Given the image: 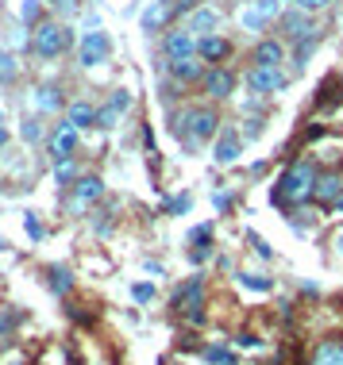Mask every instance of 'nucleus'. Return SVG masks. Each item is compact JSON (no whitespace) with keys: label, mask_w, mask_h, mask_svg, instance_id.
<instances>
[{"label":"nucleus","mask_w":343,"mask_h":365,"mask_svg":"<svg viewBox=\"0 0 343 365\" xmlns=\"http://www.w3.org/2000/svg\"><path fill=\"white\" fill-rule=\"evenodd\" d=\"M166 58H170V62H178V58H193L197 54V35L189 31V27H182V31H170L166 35Z\"/></svg>","instance_id":"nucleus-9"},{"label":"nucleus","mask_w":343,"mask_h":365,"mask_svg":"<svg viewBox=\"0 0 343 365\" xmlns=\"http://www.w3.org/2000/svg\"><path fill=\"white\" fill-rule=\"evenodd\" d=\"M24 227H27V235H31V239H43V227L35 223V215H27V220H24Z\"/></svg>","instance_id":"nucleus-33"},{"label":"nucleus","mask_w":343,"mask_h":365,"mask_svg":"<svg viewBox=\"0 0 343 365\" xmlns=\"http://www.w3.org/2000/svg\"><path fill=\"white\" fill-rule=\"evenodd\" d=\"M336 208H339V212H343V196H339V200H336Z\"/></svg>","instance_id":"nucleus-37"},{"label":"nucleus","mask_w":343,"mask_h":365,"mask_svg":"<svg viewBox=\"0 0 343 365\" xmlns=\"http://www.w3.org/2000/svg\"><path fill=\"white\" fill-rule=\"evenodd\" d=\"M332 0H297V8H305V12H317V8H328Z\"/></svg>","instance_id":"nucleus-32"},{"label":"nucleus","mask_w":343,"mask_h":365,"mask_svg":"<svg viewBox=\"0 0 343 365\" xmlns=\"http://www.w3.org/2000/svg\"><path fill=\"white\" fill-rule=\"evenodd\" d=\"M220 127L217 120V112L212 108H204V104H193V108H185V112L178 115V135L185 143H204V139H212V131Z\"/></svg>","instance_id":"nucleus-2"},{"label":"nucleus","mask_w":343,"mask_h":365,"mask_svg":"<svg viewBox=\"0 0 343 365\" xmlns=\"http://www.w3.org/2000/svg\"><path fill=\"white\" fill-rule=\"evenodd\" d=\"M131 296H135V304H146V300H154V284H135V289H131Z\"/></svg>","instance_id":"nucleus-30"},{"label":"nucleus","mask_w":343,"mask_h":365,"mask_svg":"<svg viewBox=\"0 0 343 365\" xmlns=\"http://www.w3.org/2000/svg\"><path fill=\"white\" fill-rule=\"evenodd\" d=\"M8 143V127H4V120H0V146Z\"/></svg>","instance_id":"nucleus-36"},{"label":"nucleus","mask_w":343,"mask_h":365,"mask_svg":"<svg viewBox=\"0 0 343 365\" xmlns=\"http://www.w3.org/2000/svg\"><path fill=\"white\" fill-rule=\"evenodd\" d=\"M301 12H305V8H301ZM301 12H293V16H286V27H289V38H305L309 31H312V24Z\"/></svg>","instance_id":"nucleus-24"},{"label":"nucleus","mask_w":343,"mask_h":365,"mask_svg":"<svg viewBox=\"0 0 343 365\" xmlns=\"http://www.w3.org/2000/svg\"><path fill=\"white\" fill-rule=\"evenodd\" d=\"M74 127H89V123H96V108L89 104V101H77V104H70V115H66Z\"/></svg>","instance_id":"nucleus-19"},{"label":"nucleus","mask_w":343,"mask_h":365,"mask_svg":"<svg viewBox=\"0 0 343 365\" xmlns=\"http://www.w3.org/2000/svg\"><path fill=\"white\" fill-rule=\"evenodd\" d=\"M51 277H54V292H70V273L66 269H54Z\"/></svg>","instance_id":"nucleus-31"},{"label":"nucleus","mask_w":343,"mask_h":365,"mask_svg":"<svg viewBox=\"0 0 343 365\" xmlns=\"http://www.w3.org/2000/svg\"><path fill=\"white\" fill-rule=\"evenodd\" d=\"M228 51H232V46L224 43L220 35H201V38H197V54L209 58V62H217V58H224Z\"/></svg>","instance_id":"nucleus-17"},{"label":"nucleus","mask_w":343,"mask_h":365,"mask_svg":"<svg viewBox=\"0 0 343 365\" xmlns=\"http://www.w3.org/2000/svg\"><path fill=\"white\" fill-rule=\"evenodd\" d=\"M212 239V223H204V227H193V231H189V242L193 246H197V250H193V258H204V242H209Z\"/></svg>","instance_id":"nucleus-23"},{"label":"nucleus","mask_w":343,"mask_h":365,"mask_svg":"<svg viewBox=\"0 0 343 365\" xmlns=\"http://www.w3.org/2000/svg\"><path fill=\"white\" fill-rule=\"evenodd\" d=\"M170 212H189V196H178V200H170Z\"/></svg>","instance_id":"nucleus-34"},{"label":"nucleus","mask_w":343,"mask_h":365,"mask_svg":"<svg viewBox=\"0 0 343 365\" xmlns=\"http://www.w3.org/2000/svg\"><path fill=\"white\" fill-rule=\"evenodd\" d=\"M317 170H312V162H289L286 173L278 177V185H274V200L278 204H305L309 196H317Z\"/></svg>","instance_id":"nucleus-1"},{"label":"nucleus","mask_w":343,"mask_h":365,"mask_svg":"<svg viewBox=\"0 0 343 365\" xmlns=\"http://www.w3.org/2000/svg\"><path fill=\"white\" fill-rule=\"evenodd\" d=\"M12 77H16V58L0 54V81H12Z\"/></svg>","instance_id":"nucleus-28"},{"label":"nucleus","mask_w":343,"mask_h":365,"mask_svg":"<svg viewBox=\"0 0 343 365\" xmlns=\"http://www.w3.org/2000/svg\"><path fill=\"white\" fill-rule=\"evenodd\" d=\"M35 108L39 112H58V108H62V93H58L54 85H43L35 93Z\"/></svg>","instance_id":"nucleus-21"},{"label":"nucleus","mask_w":343,"mask_h":365,"mask_svg":"<svg viewBox=\"0 0 343 365\" xmlns=\"http://www.w3.org/2000/svg\"><path fill=\"white\" fill-rule=\"evenodd\" d=\"M212 154H217V162H220V165H232L235 158L243 154V139H239L235 131H224V135H220V143H217V150H212Z\"/></svg>","instance_id":"nucleus-15"},{"label":"nucleus","mask_w":343,"mask_h":365,"mask_svg":"<svg viewBox=\"0 0 343 365\" xmlns=\"http://www.w3.org/2000/svg\"><path fill=\"white\" fill-rule=\"evenodd\" d=\"M127 108H131V93H124V88H120V93H112V101L96 112V127H116Z\"/></svg>","instance_id":"nucleus-12"},{"label":"nucleus","mask_w":343,"mask_h":365,"mask_svg":"<svg viewBox=\"0 0 343 365\" xmlns=\"http://www.w3.org/2000/svg\"><path fill=\"white\" fill-rule=\"evenodd\" d=\"M247 85L259 96H270V93H278V88L286 85V73H282V66H254V70L247 73Z\"/></svg>","instance_id":"nucleus-7"},{"label":"nucleus","mask_w":343,"mask_h":365,"mask_svg":"<svg viewBox=\"0 0 343 365\" xmlns=\"http://www.w3.org/2000/svg\"><path fill=\"white\" fill-rule=\"evenodd\" d=\"M101 192H104L101 177H81V181L74 185V200H70V208H74V212H85L93 200H101Z\"/></svg>","instance_id":"nucleus-11"},{"label":"nucleus","mask_w":343,"mask_h":365,"mask_svg":"<svg viewBox=\"0 0 343 365\" xmlns=\"http://www.w3.org/2000/svg\"><path fill=\"white\" fill-rule=\"evenodd\" d=\"M312 365H343V342H324L317 350V358H312Z\"/></svg>","instance_id":"nucleus-22"},{"label":"nucleus","mask_w":343,"mask_h":365,"mask_svg":"<svg viewBox=\"0 0 343 365\" xmlns=\"http://www.w3.org/2000/svg\"><path fill=\"white\" fill-rule=\"evenodd\" d=\"M54 181L58 185H70L74 181V162H54Z\"/></svg>","instance_id":"nucleus-27"},{"label":"nucleus","mask_w":343,"mask_h":365,"mask_svg":"<svg viewBox=\"0 0 343 365\" xmlns=\"http://www.w3.org/2000/svg\"><path fill=\"white\" fill-rule=\"evenodd\" d=\"M185 27H189L193 35H217V27H220V12H217L212 4H201V8H193V12H189Z\"/></svg>","instance_id":"nucleus-10"},{"label":"nucleus","mask_w":343,"mask_h":365,"mask_svg":"<svg viewBox=\"0 0 343 365\" xmlns=\"http://www.w3.org/2000/svg\"><path fill=\"white\" fill-rule=\"evenodd\" d=\"M19 16H24V24H35L39 19V0H24V4H19Z\"/></svg>","instance_id":"nucleus-29"},{"label":"nucleus","mask_w":343,"mask_h":365,"mask_svg":"<svg viewBox=\"0 0 343 365\" xmlns=\"http://www.w3.org/2000/svg\"><path fill=\"white\" fill-rule=\"evenodd\" d=\"M62 12H77V0H62Z\"/></svg>","instance_id":"nucleus-35"},{"label":"nucleus","mask_w":343,"mask_h":365,"mask_svg":"<svg viewBox=\"0 0 343 365\" xmlns=\"http://www.w3.org/2000/svg\"><path fill=\"white\" fill-rule=\"evenodd\" d=\"M109 54H112V43H109V35L104 31H89L77 43V62L89 70V66H101V62H109Z\"/></svg>","instance_id":"nucleus-6"},{"label":"nucleus","mask_w":343,"mask_h":365,"mask_svg":"<svg viewBox=\"0 0 343 365\" xmlns=\"http://www.w3.org/2000/svg\"><path fill=\"white\" fill-rule=\"evenodd\" d=\"M170 73L178 77V81H197V77H201V62H197V58H178V62H170Z\"/></svg>","instance_id":"nucleus-20"},{"label":"nucleus","mask_w":343,"mask_h":365,"mask_svg":"<svg viewBox=\"0 0 343 365\" xmlns=\"http://www.w3.org/2000/svg\"><path fill=\"white\" fill-rule=\"evenodd\" d=\"M339 192H343V181H339L336 173H328V177H320V181H317V196H320L324 204H336Z\"/></svg>","instance_id":"nucleus-18"},{"label":"nucleus","mask_w":343,"mask_h":365,"mask_svg":"<svg viewBox=\"0 0 343 365\" xmlns=\"http://www.w3.org/2000/svg\"><path fill=\"white\" fill-rule=\"evenodd\" d=\"M77 135H81V127H74L70 120L54 127V135H51V154H54V162H70L74 150H77Z\"/></svg>","instance_id":"nucleus-8"},{"label":"nucleus","mask_w":343,"mask_h":365,"mask_svg":"<svg viewBox=\"0 0 343 365\" xmlns=\"http://www.w3.org/2000/svg\"><path fill=\"white\" fill-rule=\"evenodd\" d=\"M170 16H174L170 0H151V8L139 16V24H143V31H162V27L170 24Z\"/></svg>","instance_id":"nucleus-13"},{"label":"nucleus","mask_w":343,"mask_h":365,"mask_svg":"<svg viewBox=\"0 0 343 365\" xmlns=\"http://www.w3.org/2000/svg\"><path fill=\"white\" fill-rule=\"evenodd\" d=\"M239 284L243 289H254V292H270L274 289V281H267L262 273H239Z\"/></svg>","instance_id":"nucleus-25"},{"label":"nucleus","mask_w":343,"mask_h":365,"mask_svg":"<svg viewBox=\"0 0 343 365\" xmlns=\"http://www.w3.org/2000/svg\"><path fill=\"white\" fill-rule=\"evenodd\" d=\"M204 361L209 365H235V354L224 346H204Z\"/></svg>","instance_id":"nucleus-26"},{"label":"nucleus","mask_w":343,"mask_h":365,"mask_svg":"<svg viewBox=\"0 0 343 365\" xmlns=\"http://www.w3.org/2000/svg\"><path fill=\"white\" fill-rule=\"evenodd\" d=\"M174 308L185 312L193 323H201V319H204V312H201V308H204V281H201V277H189V281H185L182 289H178V296H174Z\"/></svg>","instance_id":"nucleus-5"},{"label":"nucleus","mask_w":343,"mask_h":365,"mask_svg":"<svg viewBox=\"0 0 343 365\" xmlns=\"http://www.w3.org/2000/svg\"><path fill=\"white\" fill-rule=\"evenodd\" d=\"M204 88L212 93V101H224V96H232L235 77L228 70H209V73H204Z\"/></svg>","instance_id":"nucleus-14"},{"label":"nucleus","mask_w":343,"mask_h":365,"mask_svg":"<svg viewBox=\"0 0 343 365\" xmlns=\"http://www.w3.org/2000/svg\"><path fill=\"white\" fill-rule=\"evenodd\" d=\"M66 46H70V31L62 24H39V31H35V54L39 58H58Z\"/></svg>","instance_id":"nucleus-4"},{"label":"nucleus","mask_w":343,"mask_h":365,"mask_svg":"<svg viewBox=\"0 0 343 365\" xmlns=\"http://www.w3.org/2000/svg\"><path fill=\"white\" fill-rule=\"evenodd\" d=\"M286 62V46L274 43V38H262L259 46H254V66H282Z\"/></svg>","instance_id":"nucleus-16"},{"label":"nucleus","mask_w":343,"mask_h":365,"mask_svg":"<svg viewBox=\"0 0 343 365\" xmlns=\"http://www.w3.org/2000/svg\"><path fill=\"white\" fill-rule=\"evenodd\" d=\"M278 16H282V0H251L239 12V24H243V31H267Z\"/></svg>","instance_id":"nucleus-3"}]
</instances>
